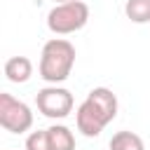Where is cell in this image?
Instances as JSON below:
<instances>
[{"label": "cell", "instance_id": "6da1fadb", "mask_svg": "<svg viewBox=\"0 0 150 150\" xmlns=\"http://www.w3.org/2000/svg\"><path fill=\"white\" fill-rule=\"evenodd\" d=\"M75 63V47L63 40V38H52L42 47V59H40V77L56 84L63 82Z\"/></svg>", "mask_w": 150, "mask_h": 150}, {"label": "cell", "instance_id": "7a4b0ae2", "mask_svg": "<svg viewBox=\"0 0 150 150\" xmlns=\"http://www.w3.org/2000/svg\"><path fill=\"white\" fill-rule=\"evenodd\" d=\"M89 21V5L82 0H70V2H56L52 12L47 14V26L56 35H68L80 30Z\"/></svg>", "mask_w": 150, "mask_h": 150}, {"label": "cell", "instance_id": "3957f363", "mask_svg": "<svg viewBox=\"0 0 150 150\" xmlns=\"http://www.w3.org/2000/svg\"><path fill=\"white\" fill-rule=\"evenodd\" d=\"M0 124L12 134H23L33 127V112L23 101H16L12 94H0Z\"/></svg>", "mask_w": 150, "mask_h": 150}, {"label": "cell", "instance_id": "277c9868", "mask_svg": "<svg viewBox=\"0 0 150 150\" xmlns=\"http://www.w3.org/2000/svg\"><path fill=\"white\" fill-rule=\"evenodd\" d=\"M35 103H38V110L45 115V117H52V120H61L66 117L70 110H73V94L63 87H45L38 91L35 96Z\"/></svg>", "mask_w": 150, "mask_h": 150}, {"label": "cell", "instance_id": "5b68a950", "mask_svg": "<svg viewBox=\"0 0 150 150\" xmlns=\"http://www.w3.org/2000/svg\"><path fill=\"white\" fill-rule=\"evenodd\" d=\"M75 122H77V129H80L84 136H89V138L98 136V134L103 131V127L108 124V120L103 117V112H101L89 98H84V101L80 103V108H77V112H75Z\"/></svg>", "mask_w": 150, "mask_h": 150}, {"label": "cell", "instance_id": "8992f818", "mask_svg": "<svg viewBox=\"0 0 150 150\" xmlns=\"http://www.w3.org/2000/svg\"><path fill=\"white\" fill-rule=\"evenodd\" d=\"M87 98L103 112V117H105L108 122L115 120L120 105H117V96L112 94V89H108V87H94V89L87 94Z\"/></svg>", "mask_w": 150, "mask_h": 150}, {"label": "cell", "instance_id": "52a82bcc", "mask_svg": "<svg viewBox=\"0 0 150 150\" xmlns=\"http://www.w3.org/2000/svg\"><path fill=\"white\" fill-rule=\"evenodd\" d=\"M5 75L9 82H28V77L33 75V63L28 56H9L5 61Z\"/></svg>", "mask_w": 150, "mask_h": 150}, {"label": "cell", "instance_id": "ba28073f", "mask_svg": "<svg viewBox=\"0 0 150 150\" xmlns=\"http://www.w3.org/2000/svg\"><path fill=\"white\" fill-rule=\"evenodd\" d=\"M49 138H52V148L54 150H75V136L63 124L49 127Z\"/></svg>", "mask_w": 150, "mask_h": 150}, {"label": "cell", "instance_id": "9c48e42d", "mask_svg": "<svg viewBox=\"0 0 150 150\" xmlns=\"http://www.w3.org/2000/svg\"><path fill=\"white\" fill-rule=\"evenodd\" d=\"M110 150H145L143 138L134 131H117L110 138Z\"/></svg>", "mask_w": 150, "mask_h": 150}, {"label": "cell", "instance_id": "30bf717a", "mask_svg": "<svg viewBox=\"0 0 150 150\" xmlns=\"http://www.w3.org/2000/svg\"><path fill=\"white\" fill-rule=\"evenodd\" d=\"M124 14L134 23H148L150 21V0H127Z\"/></svg>", "mask_w": 150, "mask_h": 150}, {"label": "cell", "instance_id": "8fae6325", "mask_svg": "<svg viewBox=\"0 0 150 150\" xmlns=\"http://www.w3.org/2000/svg\"><path fill=\"white\" fill-rule=\"evenodd\" d=\"M26 150H54L52 148V138H49V129H38L26 138Z\"/></svg>", "mask_w": 150, "mask_h": 150}, {"label": "cell", "instance_id": "7c38bea8", "mask_svg": "<svg viewBox=\"0 0 150 150\" xmlns=\"http://www.w3.org/2000/svg\"><path fill=\"white\" fill-rule=\"evenodd\" d=\"M56 2H70V0H56Z\"/></svg>", "mask_w": 150, "mask_h": 150}]
</instances>
